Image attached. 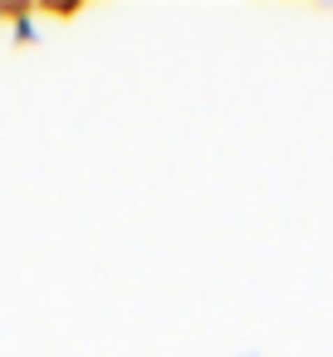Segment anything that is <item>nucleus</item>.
I'll list each match as a JSON object with an SVG mask.
<instances>
[{
	"mask_svg": "<svg viewBox=\"0 0 333 357\" xmlns=\"http://www.w3.org/2000/svg\"><path fill=\"white\" fill-rule=\"evenodd\" d=\"M15 35L30 45V40H35V20H30V15H15Z\"/></svg>",
	"mask_w": 333,
	"mask_h": 357,
	"instance_id": "f257e3e1",
	"label": "nucleus"
}]
</instances>
